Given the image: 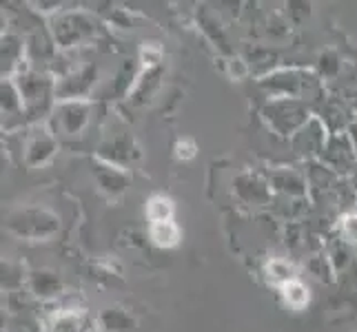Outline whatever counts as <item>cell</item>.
Returning a JSON list of instances; mask_svg holds the SVG:
<instances>
[{"instance_id": "obj_2", "label": "cell", "mask_w": 357, "mask_h": 332, "mask_svg": "<svg viewBox=\"0 0 357 332\" xmlns=\"http://www.w3.org/2000/svg\"><path fill=\"white\" fill-rule=\"evenodd\" d=\"M282 294H284L287 303L293 306V308H302V306L309 301V292H306V288L302 284H298V281H284Z\"/></svg>"}, {"instance_id": "obj_1", "label": "cell", "mask_w": 357, "mask_h": 332, "mask_svg": "<svg viewBox=\"0 0 357 332\" xmlns=\"http://www.w3.org/2000/svg\"><path fill=\"white\" fill-rule=\"evenodd\" d=\"M151 237L158 246H176L178 244V237H180V232H178V226L174 224V221H155V224L151 226Z\"/></svg>"}, {"instance_id": "obj_3", "label": "cell", "mask_w": 357, "mask_h": 332, "mask_svg": "<svg viewBox=\"0 0 357 332\" xmlns=\"http://www.w3.org/2000/svg\"><path fill=\"white\" fill-rule=\"evenodd\" d=\"M171 213H174V206H171L169 200H165V198H153L149 202V217L153 219V224H155V221H169L171 219Z\"/></svg>"}]
</instances>
